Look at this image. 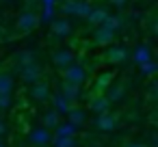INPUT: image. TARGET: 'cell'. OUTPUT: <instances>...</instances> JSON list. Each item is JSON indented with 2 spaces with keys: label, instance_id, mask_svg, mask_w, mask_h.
<instances>
[{
  "label": "cell",
  "instance_id": "1",
  "mask_svg": "<svg viewBox=\"0 0 158 147\" xmlns=\"http://www.w3.org/2000/svg\"><path fill=\"white\" fill-rule=\"evenodd\" d=\"M61 78L65 80V82H72V84H85V80H87V67L82 65V63H78V61H74L72 65H67L65 69H61Z\"/></svg>",
  "mask_w": 158,
  "mask_h": 147
},
{
  "label": "cell",
  "instance_id": "2",
  "mask_svg": "<svg viewBox=\"0 0 158 147\" xmlns=\"http://www.w3.org/2000/svg\"><path fill=\"white\" fill-rule=\"evenodd\" d=\"M128 56H130V50L121 43H110L104 50V61L110 63V65H121V63L128 61Z\"/></svg>",
  "mask_w": 158,
  "mask_h": 147
},
{
  "label": "cell",
  "instance_id": "3",
  "mask_svg": "<svg viewBox=\"0 0 158 147\" xmlns=\"http://www.w3.org/2000/svg\"><path fill=\"white\" fill-rule=\"evenodd\" d=\"M28 97L33 100V102H37V104H41V102H48L50 100V95H52V91H50V82L48 80H37V82H33V84H28Z\"/></svg>",
  "mask_w": 158,
  "mask_h": 147
},
{
  "label": "cell",
  "instance_id": "4",
  "mask_svg": "<svg viewBox=\"0 0 158 147\" xmlns=\"http://www.w3.org/2000/svg\"><path fill=\"white\" fill-rule=\"evenodd\" d=\"M50 141H52V132H50L48 128L35 125V128L28 130V143H31L33 147H48Z\"/></svg>",
  "mask_w": 158,
  "mask_h": 147
},
{
  "label": "cell",
  "instance_id": "5",
  "mask_svg": "<svg viewBox=\"0 0 158 147\" xmlns=\"http://www.w3.org/2000/svg\"><path fill=\"white\" fill-rule=\"evenodd\" d=\"M37 24H39V15H37L35 11L26 9V11H22V13L18 15V20H15V31H18V33H31Z\"/></svg>",
  "mask_w": 158,
  "mask_h": 147
},
{
  "label": "cell",
  "instance_id": "6",
  "mask_svg": "<svg viewBox=\"0 0 158 147\" xmlns=\"http://www.w3.org/2000/svg\"><path fill=\"white\" fill-rule=\"evenodd\" d=\"M76 61V52L72 48H56L52 50V65L59 69H65L67 65H72Z\"/></svg>",
  "mask_w": 158,
  "mask_h": 147
},
{
  "label": "cell",
  "instance_id": "7",
  "mask_svg": "<svg viewBox=\"0 0 158 147\" xmlns=\"http://www.w3.org/2000/svg\"><path fill=\"white\" fill-rule=\"evenodd\" d=\"M18 71H20V80L24 84H33V82H37V80L44 78V67L37 61L31 63V65H26V67H22V69H18Z\"/></svg>",
  "mask_w": 158,
  "mask_h": 147
},
{
  "label": "cell",
  "instance_id": "8",
  "mask_svg": "<svg viewBox=\"0 0 158 147\" xmlns=\"http://www.w3.org/2000/svg\"><path fill=\"white\" fill-rule=\"evenodd\" d=\"M93 123H95V128L102 130V132H113V130L117 128V115H113L110 110L100 112V115H95Z\"/></svg>",
  "mask_w": 158,
  "mask_h": 147
},
{
  "label": "cell",
  "instance_id": "9",
  "mask_svg": "<svg viewBox=\"0 0 158 147\" xmlns=\"http://www.w3.org/2000/svg\"><path fill=\"white\" fill-rule=\"evenodd\" d=\"M93 43H95V46L106 48V46L115 43V33H113L110 28H106L104 24H100V26H95V33H93Z\"/></svg>",
  "mask_w": 158,
  "mask_h": 147
},
{
  "label": "cell",
  "instance_id": "10",
  "mask_svg": "<svg viewBox=\"0 0 158 147\" xmlns=\"http://www.w3.org/2000/svg\"><path fill=\"white\" fill-rule=\"evenodd\" d=\"M89 110L95 112V115L110 110V102H108V97H106L104 93H91V95H89Z\"/></svg>",
  "mask_w": 158,
  "mask_h": 147
},
{
  "label": "cell",
  "instance_id": "11",
  "mask_svg": "<svg viewBox=\"0 0 158 147\" xmlns=\"http://www.w3.org/2000/svg\"><path fill=\"white\" fill-rule=\"evenodd\" d=\"M69 104H76L80 97H82V87L80 84H72V82H61V91H59Z\"/></svg>",
  "mask_w": 158,
  "mask_h": 147
},
{
  "label": "cell",
  "instance_id": "12",
  "mask_svg": "<svg viewBox=\"0 0 158 147\" xmlns=\"http://www.w3.org/2000/svg\"><path fill=\"white\" fill-rule=\"evenodd\" d=\"M50 31H52V37H56V39H67V37H72V24L67 22V18L54 20L52 26H50Z\"/></svg>",
  "mask_w": 158,
  "mask_h": 147
},
{
  "label": "cell",
  "instance_id": "13",
  "mask_svg": "<svg viewBox=\"0 0 158 147\" xmlns=\"http://www.w3.org/2000/svg\"><path fill=\"white\" fill-rule=\"evenodd\" d=\"M37 59H35V52L33 50H18L13 56H11V65L15 67V69H22V67H26V65H31V63H35Z\"/></svg>",
  "mask_w": 158,
  "mask_h": 147
},
{
  "label": "cell",
  "instance_id": "14",
  "mask_svg": "<svg viewBox=\"0 0 158 147\" xmlns=\"http://www.w3.org/2000/svg\"><path fill=\"white\" fill-rule=\"evenodd\" d=\"M126 87H128L126 82H110V84H108V89L104 91V95L108 97V102H110V104L121 102V100L126 97V91H128Z\"/></svg>",
  "mask_w": 158,
  "mask_h": 147
},
{
  "label": "cell",
  "instance_id": "15",
  "mask_svg": "<svg viewBox=\"0 0 158 147\" xmlns=\"http://www.w3.org/2000/svg\"><path fill=\"white\" fill-rule=\"evenodd\" d=\"M65 117H67V121H69L72 125H76L78 130L85 128V123H87V110H85V108H78V106H72Z\"/></svg>",
  "mask_w": 158,
  "mask_h": 147
},
{
  "label": "cell",
  "instance_id": "16",
  "mask_svg": "<svg viewBox=\"0 0 158 147\" xmlns=\"http://www.w3.org/2000/svg\"><path fill=\"white\" fill-rule=\"evenodd\" d=\"M113 78H115V71H100L98 78L93 80V93H104L113 82Z\"/></svg>",
  "mask_w": 158,
  "mask_h": 147
},
{
  "label": "cell",
  "instance_id": "17",
  "mask_svg": "<svg viewBox=\"0 0 158 147\" xmlns=\"http://www.w3.org/2000/svg\"><path fill=\"white\" fill-rule=\"evenodd\" d=\"M110 13L104 9V7H91V11H89V15H87V22L91 24V26H100V24H104V20L108 18Z\"/></svg>",
  "mask_w": 158,
  "mask_h": 147
},
{
  "label": "cell",
  "instance_id": "18",
  "mask_svg": "<svg viewBox=\"0 0 158 147\" xmlns=\"http://www.w3.org/2000/svg\"><path fill=\"white\" fill-rule=\"evenodd\" d=\"M50 102H52V108H54V110H56L61 117H63V115H67V112H69V108L74 106V104H69V102H67V100H65L61 93L50 95Z\"/></svg>",
  "mask_w": 158,
  "mask_h": 147
},
{
  "label": "cell",
  "instance_id": "19",
  "mask_svg": "<svg viewBox=\"0 0 158 147\" xmlns=\"http://www.w3.org/2000/svg\"><path fill=\"white\" fill-rule=\"evenodd\" d=\"M41 121H44V128H48V130L52 132V130H54V128H56L63 119H61V115H59L54 108H48V110L41 115Z\"/></svg>",
  "mask_w": 158,
  "mask_h": 147
},
{
  "label": "cell",
  "instance_id": "20",
  "mask_svg": "<svg viewBox=\"0 0 158 147\" xmlns=\"http://www.w3.org/2000/svg\"><path fill=\"white\" fill-rule=\"evenodd\" d=\"M13 87H15L13 74L9 69H0V93H11Z\"/></svg>",
  "mask_w": 158,
  "mask_h": 147
},
{
  "label": "cell",
  "instance_id": "21",
  "mask_svg": "<svg viewBox=\"0 0 158 147\" xmlns=\"http://www.w3.org/2000/svg\"><path fill=\"white\" fill-rule=\"evenodd\" d=\"M132 59H134L139 65H143L145 61H149V59H152L149 46H147V43H141V46H136V48H134V52H132Z\"/></svg>",
  "mask_w": 158,
  "mask_h": 147
},
{
  "label": "cell",
  "instance_id": "22",
  "mask_svg": "<svg viewBox=\"0 0 158 147\" xmlns=\"http://www.w3.org/2000/svg\"><path fill=\"white\" fill-rule=\"evenodd\" d=\"M76 134H78V128L72 125L69 121H61L54 128V136H76Z\"/></svg>",
  "mask_w": 158,
  "mask_h": 147
},
{
  "label": "cell",
  "instance_id": "23",
  "mask_svg": "<svg viewBox=\"0 0 158 147\" xmlns=\"http://www.w3.org/2000/svg\"><path fill=\"white\" fill-rule=\"evenodd\" d=\"M50 145L52 147H78V138L76 136H52Z\"/></svg>",
  "mask_w": 158,
  "mask_h": 147
},
{
  "label": "cell",
  "instance_id": "24",
  "mask_svg": "<svg viewBox=\"0 0 158 147\" xmlns=\"http://www.w3.org/2000/svg\"><path fill=\"white\" fill-rule=\"evenodd\" d=\"M91 7H93V5H91V0H76V13H74V18H82V20H87Z\"/></svg>",
  "mask_w": 158,
  "mask_h": 147
},
{
  "label": "cell",
  "instance_id": "25",
  "mask_svg": "<svg viewBox=\"0 0 158 147\" xmlns=\"http://www.w3.org/2000/svg\"><path fill=\"white\" fill-rule=\"evenodd\" d=\"M11 93H0V115H5L11 110Z\"/></svg>",
  "mask_w": 158,
  "mask_h": 147
},
{
  "label": "cell",
  "instance_id": "26",
  "mask_svg": "<svg viewBox=\"0 0 158 147\" xmlns=\"http://www.w3.org/2000/svg\"><path fill=\"white\" fill-rule=\"evenodd\" d=\"M156 69H158V67H156V63H154L152 59H149V61H145V63L141 65V74H143V76H149V78H154Z\"/></svg>",
  "mask_w": 158,
  "mask_h": 147
},
{
  "label": "cell",
  "instance_id": "27",
  "mask_svg": "<svg viewBox=\"0 0 158 147\" xmlns=\"http://www.w3.org/2000/svg\"><path fill=\"white\" fill-rule=\"evenodd\" d=\"M61 13H63V15H74V13H76V0H63Z\"/></svg>",
  "mask_w": 158,
  "mask_h": 147
},
{
  "label": "cell",
  "instance_id": "28",
  "mask_svg": "<svg viewBox=\"0 0 158 147\" xmlns=\"http://www.w3.org/2000/svg\"><path fill=\"white\" fill-rule=\"evenodd\" d=\"M9 134V123L5 119V115H0V138H5Z\"/></svg>",
  "mask_w": 158,
  "mask_h": 147
},
{
  "label": "cell",
  "instance_id": "29",
  "mask_svg": "<svg viewBox=\"0 0 158 147\" xmlns=\"http://www.w3.org/2000/svg\"><path fill=\"white\" fill-rule=\"evenodd\" d=\"M108 2H110L113 7H119V9H121V7H126V5H128V0H108Z\"/></svg>",
  "mask_w": 158,
  "mask_h": 147
},
{
  "label": "cell",
  "instance_id": "30",
  "mask_svg": "<svg viewBox=\"0 0 158 147\" xmlns=\"http://www.w3.org/2000/svg\"><path fill=\"white\" fill-rule=\"evenodd\" d=\"M126 147H145V145H143V143H128Z\"/></svg>",
  "mask_w": 158,
  "mask_h": 147
},
{
  "label": "cell",
  "instance_id": "31",
  "mask_svg": "<svg viewBox=\"0 0 158 147\" xmlns=\"http://www.w3.org/2000/svg\"><path fill=\"white\" fill-rule=\"evenodd\" d=\"M0 147H9V143H7V138H0Z\"/></svg>",
  "mask_w": 158,
  "mask_h": 147
}]
</instances>
